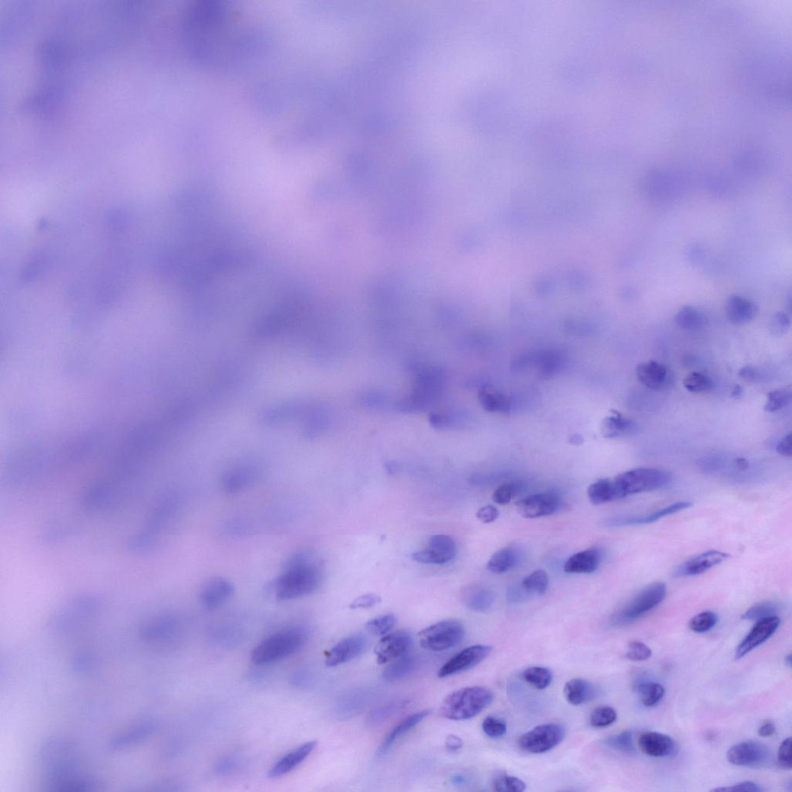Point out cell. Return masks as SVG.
Returning a JSON list of instances; mask_svg holds the SVG:
<instances>
[{
  "mask_svg": "<svg viewBox=\"0 0 792 792\" xmlns=\"http://www.w3.org/2000/svg\"><path fill=\"white\" fill-rule=\"evenodd\" d=\"M44 784L52 791H91L97 784L83 773V758L72 742L53 738L40 750Z\"/></svg>",
  "mask_w": 792,
  "mask_h": 792,
  "instance_id": "cell-1",
  "label": "cell"
},
{
  "mask_svg": "<svg viewBox=\"0 0 792 792\" xmlns=\"http://www.w3.org/2000/svg\"><path fill=\"white\" fill-rule=\"evenodd\" d=\"M322 578L320 563L313 555L304 552L295 554L274 583L275 596L281 601L300 599L316 592Z\"/></svg>",
  "mask_w": 792,
  "mask_h": 792,
  "instance_id": "cell-2",
  "label": "cell"
},
{
  "mask_svg": "<svg viewBox=\"0 0 792 792\" xmlns=\"http://www.w3.org/2000/svg\"><path fill=\"white\" fill-rule=\"evenodd\" d=\"M308 639L307 630L294 627L280 630L261 641L254 648L252 661L259 666L285 659L303 648Z\"/></svg>",
  "mask_w": 792,
  "mask_h": 792,
  "instance_id": "cell-3",
  "label": "cell"
},
{
  "mask_svg": "<svg viewBox=\"0 0 792 792\" xmlns=\"http://www.w3.org/2000/svg\"><path fill=\"white\" fill-rule=\"evenodd\" d=\"M492 690L485 687H472L455 691L445 698L440 714L451 721H467L479 715L494 700Z\"/></svg>",
  "mask_w": 792,
  "mask_h": 792,
  "instance_id": "cell-4",
  "label": "cell"
},
{
  "mask_svg": "<svg viewBox=\"0 0 792 792\" xmlns=\"http://www.w3.org/2000/svg\"><path fill=\"white\" fill-rule=\"evenodd\" d=\"M671 479V474L661 469L642 467L630 470L612 479L616 500L654 491L667 485Z\"/></svg>",
  "mask_w": 792,
  "mask_h": 792,
  "instance_id": "cell-5",
  "label": "cell"
},
{
  "mask_svg": "<svg viewBox=\"0 0 792 792\" xmlns=\"http://www.w3.org/2000/svg\"><path fill=\"white\" fill-rule=\"evenodd\" d=\"M667 589L663 583H654L637 594L612 619L616 626H626L646 615L666 599Z\"/></svg>",
  "mask_w": 792,
  "mask_h": 792,
  "instance_id": "cell-6",
  "label": "cell"
},
{
  "mask_svg": "<svg viewBox=\"0 0 792 792\" xmlns=\"http://www.w3.org/2000/svg\"><path fill=\"white\" fill-rule=\"evenodd\" d=\"M465 629L456 620H445L433 624L419 634L422 648L431 652H442L453 648L464 641Z\"/></svg>",
  "mask_w": 792,
  "mask_h": 792,
  "instance_id": "cell-7",
  "label": "cell"
},
{
  "mask_svg": "<svg viewBox=\"0 0 792 792\" xmlns=\"http://www.w3.org/2000/svg\"><path fill=\"white\" fill-rule=\"evenodd\" d=\"M566 735L565 728L558 723L540 725L525 734L518 741L519 748L529 754H543L559 745Z\"/></svg>",
  "mask_w": 792,
  "mask_h": 792,
  "instance_id": "cell-8",
  "label": "cell"
},
{
  "mask_svg": "<svg viewBox=\"0 0 792 792\" xmlns=\"http://www.w3.org/2000/svg\"><path fill=\"white\" fill-rule=\"evenodd\" d=\"M456 555V545L451 536L435 535L429 540L428 547L412 554V558L424 565H445Z\"/></svg>",
  "mask_w": 792,
  "mask_h": 792,
  "instance_id": "cell-9",
  "label": "cell"
},
{
  "mask_svg": "<svg viewBox=\"0 0 792 792\" xmlns=\"http://www.w3.org/2000/svg\"><path fill=\"white\" fill-rule=\"evenodd\" d=\"M492 651V647L476 644L460 651L441 667L440 678H447L465 672L484 661Z\"/></svg>",
  "mask_w": 792,
  "mask_h": 792,
  "instance_id": "cell-10",
  "label": "cell"
},
{
  "mask_svg": "<svg viewBox=\"0 0 792 792\" xmlns=\"http://www.w3.org/2000/svg\"><path fill=\"white\" fill-rule=\"evenodd\" d=\"M769 749L757 741H744L734 745L728 751V761L737 766H763L770 760Z\"/></svg>",
  "mask_w": 792,
  "mask_h": 792,
  "instance_id": "cell-11",
  "label": "cell"
},
{
  "mask_svg": "<svg viewBox=\"0 0 792 792\" xmlns=\"http://www.w3.org/2000/svg\"><path fill=\"white\" fill-rule=\"evenodd\" d=\"M368 644V639L364 634L349 635L329 651L325 663L329 667H335L350 662L363 654Z\"/></svg>",
  "mask_w": 792,
  "mask_h": 792,
  "instance_id": "cell-12",
  "label": "cell"
},
{
  "mask_svg": "<svg viewBox=\"0 0 792 792\" xmlns=\"http://www.w3.org/2000/svg\"><path fill=\"white\" fill-rule=\"evenodd\" d=\"M413 646L412 635L407 630H397L387 634L379 641L375 649L377 662L384 664L392 662L408 653Z\"/></svg>",
  "mask_w": 792,
  "mask_h": 792,
  "instance_id": "cell-13",
  "label": "cell"
},
{
  "mask_svg": "<svg viewBox=\"0 0 792 792\" xmlns=\"http://www.w3.org/2000/svg\"><path fill=\"white\" fill-rule=\"evenodd\" d=\"M561 507L560 497L552 492L530 495L516 502L519 513L526 519L551 515Z\"/></svg>",
  "mask_w": 792,
  "mask_h": 792,
  "instance_id": "cell-14",
  "label": "cell"
},
{
  "mask_svg": "<svg viewBox=\"0 0 792 792\" xmlns=\"http://www.w3.org/2000/svg\"><path fill=\"white\" fill-rule=\"evenodd\" d=\"M780 619L777 616L757 621L755 627L737 648L735 660H741L751 651L768 640L780 627Z\"/></svg>",
  "mask_w": 792,
  "mask_h": 792,
  "instance_id": "cell-15",
  "label": "cell"
},
{
  "mask_svg": "<svg viewBox=\"0 0 792 792\" xmlns=\"http://www.w3.org/2000/svg\"><path fill=\"white\" fill-rule=\"evenodd\" d=\"M636 377L642 385L655 391L668 388L673 379V374L666 365L655 361L643 362L637 365Z\"/></svg>",
  "mask_w": 792,
  "mask_h": 792,
  "instance_id": "cell-16",
  "label": "cell"
},
{
  "mask_svg": "<svg viewBox=\"0 0 792 792\" xmlns=\"http://www.w3.org/2000/svg\"><path fill=\"white\" fill-rule=\"evenodd\" d=\"M232 582L221 577H214L206 582L200 592V601L208 609L223 606L234 594Z\"/></svg>",
  "mask_w": 792,
  "mask_h": 792,
  "instance_id": "cell-17",
  "label": "cell"
},
{
  "mask_svg": "<svg viewBox=\"0 0 792 792\" xmlns=\"http://www.w3.org/2000/svg\"><path fill=\"white\" fill-rule=\"evenodd\" d=\"M730 556L726 553L711 550L697 555L694 558L682 563L674 573L675 577L696 576L708 571L709 569L728 560Z\"/></svg>",
  "mask_w": 792,
  "mask_h": 792,
  "instance_id": "cell-18",
  "label": "cell"
},
{
  "mask_svg": "<svg viewBox=\"0 0 792 792\" xmlns=\"http://www.w3.org/2000/svg\"><path fill=\"white\" fill-rule=\"evenodd\" d=\"M642 752L653 757H666L675 755L677 744L672 737L657 732H646L639 738Z\"/></svg>",
  "mask_w": 792,
  "mask_h": 792,
  "instance_id": "cell-19",
  "label": "cell"
},
{
  "mask_svg": "<svg viewBox=\"0 0 792 792\" xmlns=\"http://www.w3.org/2000/svg\"><path fill=\"white\" fill-rule=\"evenodd\" d=\"M692 504L687 501L675 503L668 507L657 510L655 513L644 516H621L608 519L606 524L609 526H626L633 525H644L655 522L664 518V517L673 515L689 508Z\"/></svg>",
  "mask_w": 792,
  "mask_h": 792,
  "instance_id": "cell-20",
  "label": "cell"
},
{
  "mask_svg": "<svg viewBox=\"0 0 792 792\" xmlns=\"http://www.w3.org/2000/svg\"><path fill=\"white\" fill-rule=\"evenodd\" d=\"M317 744V741L307 742L282 757L268 771V777L277 778L291 773L311 755Z\"/></svg>",
  "mask_w": 792,
  "mask_h": 792,
  "instance_id": "cell-21",
  "label": "cell"
},
{
  "mask_svg": "<svg viewBox=\"0 0 792 792\" xmlns=\"http://www.w3.org/2000/svg\"><path fill=\"white\" fill-rule=\"evenodd\" d=\"M158 729V723L154 721H147L138 725L129 731L121 734L113 738L110 742L109 748L113 751H119L134 745L144 742L156 732Z\"/></svg>",
  "mask_w": 792,
  "mask_h": 792,
  "instance_id": "cell-22",
  "label": "cell"
},
{
  "mask_svg": "<svg viewBox=\"0 0 792 792\" xmlns=\"http://www.w3.org/2000/svg\"><path fill=\"white\" fill-rule=\"evenodd\" d=\"M461 599L470 610L484 613L493 605L494 595L492 590L487 586L481 583H473L462 589Z\"/></svg>",
  "mask_w": 792,
  "mask_h": 792,
  "instance_id": "cell-23",
  "label": "cell"
},
{
  "mask_svg": "<svg viewBox=\"0 0 792 792\" xmlns=\"http://www.w3.org/2000/svg\"><path fill=\"white\" fill-rule=\"evenodd\" d=\"M601 561L599 549H587L570 556L565 562V571L569 574H592L599 568Z\"/></svg>",
  "mask_w": 792,
  "mask_h": 792,
  "instance_id": "cell-24",
  "label": "cell"
},
{
  "mask_svg": "<svg viewBox=\"0 0 792 792\" xmlns=\"http://www.w3.org/2000/svg\"><path fill=\"white\" fill-rule=\"evenodd\" d=\"M431 714V709H424L419 711L418 713L413 714L405 718L404 721L399 722L396 726L388 734L385 740L382 741L381 746L378 750L379 756L386 755L389 749L393 747V745L397 741L399 738L404 736L415 727L424 721Z\"/></svg>",
  "mask_w": 792,
  "mask_h": 792,
  "instance_id": "cell-25",
  "label": "cell"
},
{
  "mask_svg": "<svg viewBox=\"0 0 792 792\" xmlns=\"http://www.w3.org/2000/svg\"><path fill=\"white\" fill-rule=\"evenodd\" d=\"M726 313L731 323L745 325L756 318L758 307L753 301L740 296H733L728 302Z\"/></svg>",
  "mask_w": 792,
  "mask_h": 792,
  "instance_id": "cell-26",
  "label": "cell"
},
{
  "mask_svg": "<svg viewBox=\"0 0 792 792\" xmlns=\"http://www.w3.org/2000/svg\"><path fill=\"white\" fill-rule=\"evenodd\" d=\"M258 470L256 467L246 465L231 470L223 479V487L227 493H237L243 491L256 480Z\"/></svg>",
  "mask_w": 792,
  "mask_h": 792,
  "instance_id": "cell-27",
  "label": "cell"
},
{
  "mask_svg": "<svg viewBox=\"0 0 792 792\" xmlns=\"http://www.w3.org/2000/svg\"><path fill=\"white\" fill-rule=\"evenodd\" d=\"M601 431L603 436L607 438H626L635 433L637 426L632 420L613 411L603 420Z\"/></svg>",
  "mask_w": 792,
  "mask_h": 792,
  "instance_id": "cell-28",
  "label": "cell"
},
{
  "mask_svg": "<svg viewBox=\"0 0 792 792\" xmlns=\"http://www.w3.org/2000/svg\"><path fill=\"white\" fill-rule=\"evenodd\" d=\"M563 693L569 703L580 706L594 700L596 689L594 685L587 680L574 679L566 683Z\"/></svg>",
  "mask_w": 792,
  "mask_h": 792,
  "instance_id": "cell-29",
  "label": "cell"
},
{
  "mask_svg": "<svg viewBox=\"0 0 792 792\" xmlns=\"http://www.w3.org/2000/svg\"><path fill=\"white\" fill-rule=\"evenodd\" d=\"M522 554L515 547H506L499 550L490 558L487 568L490 572L501 574L509 571L519 565Z\"/></svg>",
  "mask_w": 792,
  "mask_h": 792,
  "instance_id": "cell-30",
  "label": "cell"
},
{
  "mask_svg": "<svg viewBox=\"0 0 792 792\" xmlns=\"http://www.w3.org/2000/svg\"><path fill=\"white\" fill-rule=\"evenodd\" d=\"M416 657L411 654H406L394 660L385 669L382 677L386 682H395L404 679L411 674L415 668Z\"/></svg>",
  "mask_w": 792,
  "mask_h": 792,
  "instance_id": "cell-31",
  "label": "cell"
},
{
  "mask_svg": "<svg viewBox=\"0 0 792 792\" xmlns=\"http://www.w3.org/2000/svg\"><path fill=\"white\" fill-rule=\"evenodd\" d=\"M479 400L482 407L490 413H506L511 407L507 396L492 388L481 389Z\"/></svg>",
  "mask_w": 792,
  "mask_h": 792,
  "instance_id": "cell-32",
  "label": "cell"
},
{
  "mask_svg": "<svg viewBox=\"0 0 792 792\" xmlns=\"http://www.w3.org/2000/svg\"><path fill=\"white\" fill-rule=\"evenodd\" d=\"M587 497L589 502L595 506L617 501L612 479H601L590 485Z\"/></svg>",
  "mask_w": 792,
  "mask_h": 792,
  "instance_id": "cell-33",
  "label": "cell"
},
{
  "mask_svg": "<svg viewBox=\"0 0 792 792\" xmlns=\"http://www.w3.org/2000/svg\"><path fill=\"white\" fill-rule=\"evenodd\" d=\"M678 326L687 331H698L706 324V318L696 308L690 306L683 307L675 316Z\"/></svg>",
  "mask_w": 792,
  "mask_h": 792,
  "instance_id": "cell-34",
  "label": "cell"
},
{
  "mask_svg": "<svg viewBox=\"0 0 792 792\" xmlns=\"http://www.w3.org/2000/svg\"><path fill=\"white\" fill-rule=\"evenodd\" d=\"M635 688L639 693L642 704L646 707L656 706L666 694V690L660 683L641 682Z\"/></svg>",
  "mask_w": 792,
  "mask_h": 792,
  "instance_id": "cell-35",
  "label": "cell"
},
{
  "mask_svg": "<svg viewBox=\"0 0 792 792\" xmlns=\"http://www.w3.org/2000/svg\"><path fill=\"white\" fill-rule=\"evenodd\" d=\"M522 678L530 686L540 690L546 689L553 682L551 671L540 666L526 669L522 673Z\"/></svg>",
  "mask_w": 792,
  "mask_h": 792,
  "instance_id": "cell-36",
  "label": "cell"
},
{
  "mask_svg": "<svg viewBox=\"0 0 792 792\" xmlns=\"http://www.w3.org/2000/svg\"><path fill=\"white\" fill-rule=\"evenodd\" d=\"M549 576L545 570H536L526 577L522 582V587L528 593L543 595L549 587Z\"/></svg>",
  "mask_w": 792,
  "mask_h": 792,
  "instance_id": "cell-37",
  "label": "cell"
},
{
  "mask_svg": "<svg viewBox=\"0 0 792 792\" xmlns=\"http://www.w3.org/2000/svg\"><path fill=\"white\" fill-rule=\"evenodd\" d=\"M792 398L791 387H785L768 394L764 411L768 413L776 412L791 404Z\"/></svg>",
  "mask_w": 792,
  "mask_h": 792,
  "instance_id": "cell-38",
  "label": "cell"
},
{
  "mask_svg": "<svg viewBox=\"0 0 792 792\" xmlns=\"http://www.w3.org/2000/svg\"><path fill=\"white\" fill-rule=\"evenodd\" d=\"M780 608L773 602H764L755 604L742 615L743 620L761 621L768 617L777 616Z\"/></svg>",
  "mask_w": 792,
  "mask_h": 792,
  "instance_id": "cell-39",
  "label": "cell"
},
{
  "mask_svg": "<svg viewBox=\"0 0 792 792\" xmlns=\"http://www.w3.org/2000/svg\"><path fill=\"white\" fill-rule=\"evenodd\" d=\"M397 623V619L394 614H388L375 617L365 624V628L369 632L374 635L384 636L389 632H391L393 628Z\"/></svg>",
  "mask_w": 792,
  "mask_h": 792,
  "instance_id": "cell-40",
  "label": "cell"
},
{
  "mask_svg": "<svg viewBox=\"0 0 792 792\" xmlns=\"http://www.w3.org/2000/svg\"><path fill=\"white\" fill-rule=\"evenodd\" d=\"M605 744L608 747L623 753L629 755L635 753L633 734L630 731H623L619 734L608 738Z\"/></svg>",
  "mask_w": 792,
  "mask_h": 792,
  "instance_id": "cell-41",
  "label": "cell"
},
{
  "mask_svg": "<svg viewBox=\"0 0 792 792\" xmlns=\"http://www.w3.org/2000/svg\"><path fill=\"white\" fill-rule=\"evenodd\" d=\"M713 382L707 377L700 372H692L683 380V386L690 393H702L709 390L712 387Z\"/></svg>",
  "mask_w": 792,
  "mask_h": 792,
  "instance_id": "cell-42",
  "label": "cell"
},
{
  "mask_svg": "<svg viewBox=\"0 0 792 792\" xmlns=\"http://www.w3.org/2000/svg\"><path fill=\"white\" fill-rule=\"evenodd\" d=\"M616 711L610 707H599L593 710L590 715V724L596 728H607L617 721Z\"/></svg>",
  "mask_w": 792,
  "mask_h": 792,
  "instance_id": "cell-43",
  "label": "cell"
},
{
  "mask_svg": "<svg viewBox=\"0 0 792 792\" xmlns=\"http://www.w3.org/2000/svg\"><path fill=\"white\" fill-rule=\"evenodd\" d=\"M717 621L716 614L711 612H704L695 616L690 621L689 627L696 633H705L714 628Z\"/></svg>",
  "mask_w": 792,
  "mask_h": 792,
  "instance_id": "cell-44",
  "label": "cell"
},
{
  "mask_svg": "<svg viewBox=\"0 0 792 792\" xmlns=\"http://www.w3.org/2000/svg\"><path fill=\"white\" fill-rule=\"evenodd\" d=\"M96 666V657L90 652L82 651L73 656L71 667L77 673H89Z\"/></svg>",
  "mask_w": 792,
  "mask_h": 792,
  "instance_id": "cell-45",
  "label": "cell"
},
{
  "mask_svg": "<svg viewBox=\"0 0 792 792\" xmlns=\"http://www.w3.org/2000/svg\"><path fill=\"white\" fill-rule=\"evenodd\" d=\"M493 789L499 792H522L526 790V784L519 777L501 776L494 781Z\"/></svg>",
  "mask_w": 792,
  "mask_h": 792,
  "instance_id": "cell-46",
  "label": "cell"
},
{
  "mask_svg": "<svg viewBox=\"0 0 792 792\" xmlns=\"http://www.w3.org/2000/svg\"><path fill=\"white\" fill-rule=\"evenodd\" d=\"M482 729L485 734L489 737L500 738L506 735L507 732V724L498 718L492 716H489L485 718L482 723Z\"/></svg>",
  "mask_w": 792,
  "mask_h": 792,
  "instance_id": "cell-47",
  "label": "cell"
},
{
  "mask_svg": "<svg viewBox=\"0 0 792 792\" xmlns=\"http://www.w3.org/2000/svg\"><path fill=\"white\" fill-rule=\"evenodd\" d=\"M405 707H406V703L402 701L388 704L387 706L374 711L368 718L369 722H370L372 725H377L388 719L389 716H392Z\"/></svg>",
  "mask_w": 792,
  "mask_h": 792,
  "instance_id": "cell-48",
  "label": "cell"
},
{
  "mask_svg": "<svg viewBox=\"0 0 792 792\" xmlns=\"http://www.w3.org/2000/svg\"><path fill=\"white\" fill-rule=\"evenodd\" d=\"M652 654V650L646 644L639 641H633L628 644L626 657L630 661L642 662L650 659Z\"/></svg>",
  "mask_w": 792,
  "mask_h": 792,
  "instance_id": "cell-49",
  "label": "cell"
},
{
  "mask_svg": "<svg viewBox=\"0 0 792 792\" xmlns=\"http://www.w3.org/2000/svg\"><path fill=\"white\" fill-rule=\"evenodd\" d=\"M519 489L515 485L506 484L495 490L492 499L496 504L507 505L518 494Z\"/></svg>",
  "mask_w": 792,
  "mask_h": 792,
  "instance_id": "cell-50",
  "label": "cell"
},
{
  "mask_svg": "<svg viewBox=\"0 0 792 792\" xmlns=\"http://www.w3.org/2000/svg\"><path fill=\"white\" fill-rule=\"evenodd\" d=\"M778 766L784 770H791L792 768L791 757V738L785 739L781 744L777 752Z\"/></svg>",
  "mask_w": 792,
  "mask_h": 792,
  "instance_id": "cell-51",
  "label": "cell"
},
{
  "mask_svg": "<svg viewBox=\"0 0 792 792\" xmlns=\"http://www.w3.org/2000/svg\"><path fill=\"white\" fill-rule=\"evenodd\" d=\"M791 325V320L786 313H777L771 319L770 329L771 332L775 335L780 336L785 333H787Z\"/></svg>",
  "mask_w": 792,
  "mask_h": 792,
  "instance_id": "cell-52",
  "label": "cell"
},
{
  "mask_svg": "<svg viewBox=\"0 0 792 792\" xmlns=\"http://www.w3.org/2000/svg\"><path fill=\"white\" fill-rule=\"evenodd\" d=\"M380 601L381 597L378 595L373 594H365L355 599L350 604V608L352 610L368 609L377 605Z\"/></svg>",
  "mask_w": 792,
  "mask_h": 792,
  "instance_id": "cell-53",
  "label": "cell"
},
{
  "mask_svg": "<svg viewBox=\"0 0 792 792\" xmlns=\"http://www.w3.org/2000/svg\"><path fill=\"white\" fill-rule=\"evenodd\" d=\"M476 517L481 522L488 524L499 519V511L493 506H486L479 510Z\"/></svg>",
  "mask_w": 792,
  "mask_h": 792,
  "instance_id": "cell-54",
  "label": "cell"
},
{
  "mask_svg": "<svg viewBox=\"0 0 792 792\" xmlns=\"http://www.w3.org/2000/svg\"><path fill=\"white\" fill-rule=\"evenodd\" d=\"M713 791H750L762 792L764 789L759 785L752 782H743L731 787L713 789Z\"/></svg>",
  "mask_w": 792,
  "mask_h": 792,
  "instance_id": "cell-55",
  "label": "cell"
},
{
  "mask_svg": "<svg viewBox=\"0 0 792 792\" xmlns=\"http://www.w3.org/2000/svg\"><path fill=\"white\" fill-rule=\"evenodd\" d=\"M791 434L789 433L785 436L784 438L777 445L776 451L780 455L785 456V458H791L792 455V444H791Z\"/></svg>",
  "mask_w": 792,
  "mask_h": 792,
  "instance_id": "cell-56",
  "label": "cell"
},
{
  "mask_svg": "<svg viewBox=\"0 0 792 792\" xmlns=\"http://www.w3.org/2000/svg\"><path fill=\"white\" fill-rule=\"evenodd\" d=\"M446 747L449 750L455 752V751H458L463 748V741L458 736L451 735L447 738Z\"/></svg>",
  "mask_w": 792,
  "mask_h": 792,
  "instance_id": "cell-57",
  "label": "cell"
},
{
  "mask_svg": "<svg viewBox=\"0 0 792 792\" xmlns=\"http://www.w3.org/2000/svg\"><path fill=\"white\" fill-rule=\"evenodd\" d=\"M775 725L771 721H766L758 729V734L762 737H769L775 734Z\"/></svg>",
  "mask_w": 792,
  "mask_h": 792,
  "instance_id": "cell-58",
  "label": "cell"
},
{
  "mask_svg": "<svg viewBox=\"0 0 792 792\" xmlns=\"http://www.w3.org/2000/svg\"><path fill=\"white\" fill-rule=\"evenodd\" d=\"M740 377L747 381H754L757 377L756 369L751 366H746L741 368L739 372Z\"/></svg>",
  "mask_w": 792,
  "mask_h": 792,
  "instance_id": "cell-59",
  "label": "cell"
},
{
  "mask_svg": "<svg viewBox=\"0 0 792 792\" xmlns=\"http://www.w3.org/2000/svg\"><path fill=\"white\" fill-rule=\"evenodd\" d=\"M234 767H236L234 761L232 760H225L218 765V769L219 773H226L232 771Z\"/></svg>",
  "mask_w": 792,
  "mask_h": 792,
  "instance_id": "cell-60",
  "label": "cell"
},
{
  "mask_svg": "<svg viewBox=\"0 0 792 792\" xmlns=\"http://www.w3.org/2000/svg\"><path fill=\"white\" fill-rule=\"evenodd\" d=\"M451 782L455 785H461L466 782V778L461 775H456L452 777Z\"/></svg>",
  "mask_w": 792,
  "mask_h": 792,
  "instance_id": "cell-61",
  "label": "cell"
},
{
  "mask_svg": "<svg viewBox=\"0 0 792 792\" xmlns=\"http://www.w3.org/2000/svg\"><path fill=\"white\" fill-rule=\"evenodd\" d=\"M736 464L738 468L741 469V471H745V470H747L749 467L748 460H745L744 458L737 459Z\"/></svg>",
  "mask_w": 792,
  "mask_h": 792,
  "instance_id": "cell-62",
  "label": "cell"
},
{
  "mask_svg": "<svg viewBox=\"0 0 792 792\" xmlns=\"http://www.w3.org/2000/svg\"><path fill=\"white\" fill-rule=\"evenodd\" d=\"M742 393H743V388H741V386H737L734 388V390L732 393V396H733V397H735V398L740 397V396H741V395H742Z\"/></svg>",
  "mask_w": 792,
  "mask_h": 792,
  "instance_id": "cell-63",
  "label": "cell"
},
{
  "mask_svg": "<svg viewBox=\"0 0 792 792\" xmlns=\"http://www.w3.org/2000/svg\"><path fill=\"white\" fill-rule=\"evenodd\" d=\"M792 662V660H791V654H789V655H787V656H786V657H785V662H786V664H788V666H789V667H791V664H792V662Z\"/></svg>",
  "mask_w": 792,
  "mask_h": 792,
  "instance_id": "cell-64",
  "label": "cell"
}]
</instances>
